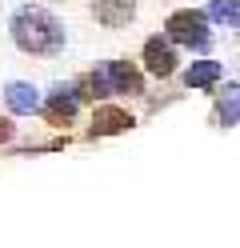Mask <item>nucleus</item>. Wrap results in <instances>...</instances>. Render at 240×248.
I'll list each match as a JSON object with an SVG mask.
<instances>
[{
    "mask_svg": "<svg viewBox=\"0 0 240 248\" xmlns=\"http://www.w3.org/2000/svg\"><path fill=\"white\" fill-rule=\"evenodd\" d=\"M92 128L96 132H124V128H132V116H128L124 108H96Z\"/></svg>",
    "mask_w": 240,
    "mask_h": 248,
    "instance_id": "nucleus-6",
    "label": "nucleus"
},
{
    "mask_svg": "<svg viewBox=\"0 0 240 248\" xmlns=\"http://www.w3.org/2000/svg\"><path fill=\"white\" fill-rule=\"evenodd\" d=\"M204 28H208V16H204V12H176V16L168 20V36H172L176 44H196V48H200V44L208 40Z\"/></svg>",
    "mask_w": 240,
    "mask_h": 248,
    "instance_id": "nucleus-2",
    "label": "nucleus"
},
{
    "mask_svg": "<svg viewBox=\"0 0 240 248\" xmlns=\"http://www.w3.org/2000/svg\"><path fill=\"white\" fill-rule=\"evenodd\" d=\"M12 40L32 56H52L64 48V28L44 8H20L12 16Z\"/></svg>",
    "mask_w": 240,
    "mask_h": 248,
    "instance_id": "nucleus-1",
    "label": "nucleus"
},
{
    "mask_svg": "<svg viewBox=\"0 0 240 248\" xmlns=\"http://www.w3.org/2000/svg\"><path fill=\"white\" fill-rule=\"evenodd\" d=\"M72 112H76V100H72V96H64V92H56V96L48 100V120H52V124L72 120Z\"/></svg>",
    "mask_w": 240,
    "mask_h": 248,
    "instance_id": "nucleus-7",
    "label": "nucleus"
},
{
    "mask_svg": "<svg viewBox=\"0 0 240 248\" xmlns=\"http://www.w3.org/2000/svg\"><path fill=\"white\" fill-rule=\"evenodd\" d=\"M8 136H12V124H8V120H0V140H8Z\"/></svg>",
    "mask_w": 240,
    "mask_h": 248,
    "instance_id": "nucleus-10",
    "label": "nucleus"
},
{
    "mask_svg": "<svg viewBox=\"0 0 240 248\" xmlns=\"http://www.w3.org/2000/svg\"><path fill=\"white\" fill-rule=\"evenodd\" d=\"M8 104L16 108V112H32V108H36V92H32L28 84H12L8 88Z\"/></svg>",
    "mask_w": 240,
    "mask_h": 248,
    "instance_id": "nucleus-9",
    "label": "nucleus"
},
{
    "mask_svg": "<svg viewBox=\"0 0 240 248\" xmlns=\"http://www.w3.org/2000/svg\"><path fill=\"white\" fill-rule=\"evenodd\" d=\"M216 76H220V64H216V60H200V64H192V68H188V76H184V80L200 88V84H212Z\"/></svg>",
    "mask_w": 240,
    "mask_h": 248,
    "instance_id": "nucleus-8",
    "label": "nucleus"
},
{
    "mask_svg": "<svg viewBox=\"0 0 240 248\" xmlns=\"http://www.w3.org/2000/svg\"><path fill=\"white\" fill-rule=\"evenodd\" d=\"M100 80L108 92H140V72L128 64V60H112L100 68Z\"/></svg>",
    "mask_w": 240,
    "mask_h": 248,
    "instance_id": "nucleus-3",
    "label": "nucleus"
},
{
    "mask_svg": "<svg viewBox=\"0 0 240 248\" xmlns=\"http://www.w3.org/2000/svg\"><path fill=\"white\" fill-rule=\"evenodd\" d=\"M144 68H148L152 76H172L176 72V56H172V44L152 36L148 44H144Z\"/></svg>",
    "mask_w": 240,
    "mask_h": 248,
    "instance_id": "nucleus-5",
    "label": "nucleus"
},
{
    "mask_svg": "<svg viewBox=\"0 0 240 248\" xmlns=\"http://www.w3.org/2000/svg\"><path fill=\"white\" fill-rule=\"evenodd\" d=\"M92 12L104 28H124L136 16V0H92Z\"/></svg>",
    "mask_w": 240,
    "mask_h": 248,
    "instance_id": "nucleus-4",
    "label": "nucleus"
}]
</instances>
